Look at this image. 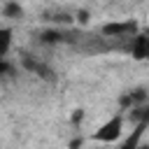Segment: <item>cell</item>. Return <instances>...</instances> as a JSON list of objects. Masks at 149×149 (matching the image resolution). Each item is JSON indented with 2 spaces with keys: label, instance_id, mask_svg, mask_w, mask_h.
Here are the masks:
<instances>
[{
  "label": "cell",
  "instance_id": "obj_1",
  "mask_svg": "<svg viewBox=\"0 0 149 149\" xmlns=\"http://www.w3.org/2000/svg\"><path fill=\"white\" fill-rule=\"evenodd\" d=\"M123 128H126V114L119 109V112H116L114 116H109L98 130H93L88 140H93V142H116V140L123 135Z\"/></svg>",
  "mask_w": 149,
  "mask_h": 149
},
{
  "label": "cell",
  "instance_id": "obj_2",
  "mask_svg": "<svg viewBox=\"0 0 149 149\" xmlns=\"http://www.w3.org/2000/svg\"><path fill=\"white\" fill-rule=\"evenodd\" d=\"M135 33H140V23L135 19H126V21H109L100 26V35L105 40H130Z\"/></svg>",
  "mask_w": 149,
  "mask_h": 149
},
{
  "label": "cell",
  "instance_id": "obj_3",
  "mask_svg": "<svg viewBox=\"0 0 149 149\" xmlns=\"http://www.w3.org/2000/svg\"><path fill=\"white\" fill-rule=\"evenodd\" d=\"M21 68L28 70L30 74H37V77L44 79V81H56V72H54V68H51L49 63H44L42 58L33 56V54H21Z\"/></svg>",
  "mask_w": 149,
  "mask_h": 149
},
{
  "label": "cell",
  "instance_id": "obj_4",
  "mask_svg": "<svg viewBox=\"0 0 149 149\" xmlns=\"http://www.w3.org/2000/svg\"><path fill=\"white\" fill-rule=\"evenodd\" d=\"M144 102H149V91L144 86L128 88V91H123L119 95V109L121 112H130V109H135V107H140Z\"/></svg>",
  "mask_w": 149,
  "mask_h": 149
},
{
  "label": "cell",
  "instance_id": "obj_5",
  "mask_svg": "<svg viewBox=\"0 0 149 149\" xmlns=\"http://www.w3.org/2000/svg\"><path fill=\"white\" fill-rule=\"evenodd\" d=\"M126 51H128L135 61H147V58H149V35H147V30L135 33V35L128 40Z\"/></svg>",
  "mask_w": 149,
  "mask_h": 149
},
{
  "label": "cell",
  "instance_id": "obj_6",
  "mask_svg": "<svg viewBox=\"0 0 149 149\" xmlns=\"http://www.w3.org/2000/svg\"><path fill=\"white\" fill-rule=\"evenodd\" d=\"M147 128H149V121H140V123H135V126H133V130L126 135V140H123L116 149H137V147H140V142L144 140Z\"/></svg>",
  "mask_w": 149,
  "mask_h": 149
},
{
  "label": "cell",
  "instance_id": "obj_7",
  "mask_svg": "<svg viewBox=\"0 0 149 149\" xmlns=\"http://www.w3.org/2000/svg\"><path fill=\"white\" fill-rule=\"evenodd\" d=\"M37 42L40 44H63V42H70V33L68 30H61V28H47L37 35Z\"/></svg>",
  "mask_w": 149,
  "mask_h": 149
},
{
  "label": "cell",
  "instance_id": "obj_8",
  "mask_svg": "<svg viewBox=\"0 0 149 149\" xmlns=\"http://www.w3.org/2000/svg\"><path fill=\"white\" fill-rule=\"evenodd\" d=\"M23 16V7L19 5V0H5L2 5V19L7 21H21Z\"/></svg>",
  "mask_w": 149,
  "mask_h": 149
},
{
  "label": "cell",
  "instance_id": "obj_9",
  "mask_svg": "<svg viewBox=\"0 0 149 149\" xmlns=\"http://www.w3.org/2000/svg\"><path fill=\"white\" fill-rule=\"evenodd\" d=\"M12 26H2L0 30V58H9V47H12Z\"/></svg>",
  "mask_w": 149,
  "mask_h": 149
},
{
  "label": "cell",
  "instance_id": "obj_10",
  "mask_svg": "<svg viewBox=\"0 0 149 149\" xmlns=\"http://www.w3.org/2000/svg\"><path fill=\"white\" fill-rule=\"evenodd\" d=\"M81 119H84V109H72V114H70V123H72L74 128L81 123Z\"/></svg>",
  "mask_w": 149,
  "mask_h": 149
},
{
  "label": "cell",
  "instance_id": "obj_11",
  "mask_svg": "<svg viewBox=\"0 0 149 149\" xmlns=\"http://www.w3.org/2000/svg\"><path fill=\"white\" fill-rule=\"evenodd\" d=\"M137 149H149V142H144V140H142V142H140V147H137Z\"/></svg>",
  "mask_w": 149,
  "mask_h": 149
}]
</instances>
